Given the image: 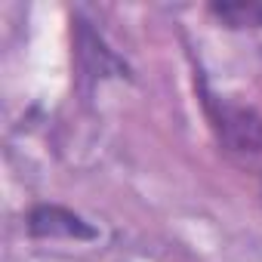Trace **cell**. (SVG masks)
Returning a JSON list of instances; mask_svg holds the SVG:
<instances>
[{
  "label": "cell",
  "instance_id": "obj_1",
  "mask_svg": "<svg viewBox=\"0 0 262 262\" xmlns=\"http://www.w3.org/2000/svg\"><path fill=\"white\" fill-rule=\"evenodd\" d=\"M28 228L37 237H77V241L96 237V231L65 207H37L28 219Z\"/></svg>",
  "mask_w": 262,
  "mask_h": 262
},
{
  "label": "cell",
  "instance_id": "obj_2",
  "mask_svg": "<svg viewBox=\"0 0 262 262\" xmlns=\"http://www.w3.org/2000/svg\"><path fill=\"white\" fill-rule=\"evenodd\" d=\"M216 13L231 25H262V7H216Z\"/></svg>",
  "mask_w": 262,
  "mask_h": 262
}]
</instances>
